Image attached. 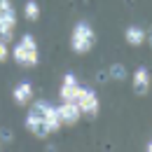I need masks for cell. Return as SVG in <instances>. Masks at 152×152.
I'll return each instance as SVG.
<instances>
[{"label": "cell", "instance_id": "cell-7", "mask_svg": "<svg viewBox=\"0 0 152 152\" xmlns=\"http://www.w3.org/2000/svg\"><path fill=\"white\" fill-rule=\"evenodd\" d=\"M26 129L33 133V136H38V138H47L49 136V129L45 124V117H40L33 110H28V115H26Z\"/></svg>", "mask_w": 152, "mask_h": 152}, {"label": "cell", "instance_id": "cell-3", "mask_svg": "<svg viewBox=\"0 0 152 152\" xmlns=\"http://www.w3.org/2000/svg\"><path fill=\"white\" fill-rule=\"evenodd\" d=\"M14 26H17V12L10 0H0V40L10 42L14 38Z\"/></svg>", "mask_w": 152, "mask_h": 152}, {"label": "cell", "instance_id": "cell-2", "mask_svg": "<svg viewBox=\"0 0 152 152\" xmlns=\"http://www.w3.org/2000/svg\"><path fill=\"white\" fill-rule=\"evenodd\" d=\"M14 61L23 66V68H33V66H38L40 61V54H38V42L33 35H23V38L17 42V47H14Z\"/></svg>", "mask_w": 152, "mask_h": 152}, {"label": "cell", "instance_id": "cell-10", "mask_svg": "<svg viewBox=\"0 0 152 152\" xmlns=\"http://www.w3.org/2000/svg\"><path fill=\"white\" fill-rule=\"evenodd\" d=\"M124 38H126V42H129L131 47H140V45L145 42V31H143L140 26H129V28L124 31Z\"/></svg>", "mask_w": 152, "mask_h": 152}, {"label": "cell", "instance_id": "cell-1", "mask_svg": "<svg viewBox=\"0 0 152 152\" xmlns=\"http://www.w3.org/2000/svg\"><path fill=\"white\" fill-rule=\"evenodd\" d=\"M94 45H96L94 28H91L87 21L75 23L73 35H70V47H73V52H75V54H87V52H91V47H94Z\"/></svg>", "mask_w": 152, "mask_h": 152}, {"label": "cell", "instance_id": "cell-16", "mask_svg": "<svg viewBox=\"0 0 152 152\" xmlns=\"http://www.w3.org/2000/svg\"><path fill=\"white\" fill-rule=\"evenodd\" d=\"M145 42L150 45V49H152V26L148 28V31H145Z\"/></svg>", "mask_w": 152, "mask_h": 152}, {"label": "cell", "instance_id": "cell-8", "mask_svg": "<svg viewBox=\"0 0 152 152\" xmlns=\"http://www.w3.org/2000/svg\"><path fill=\"white\" fill-rule=\"evenodd\" d=\"M58 115H61L63 126H75L82 119V110L77 108V103H61L58 105Z\"/></svg>", "mask_w": 152, "mask_h": 152}, {"label": "cell", "instance_id": "cell-4", "mask_svg": "<svg viewBox=\"0 0 152 152\" xmlns=\"http://www.w3.org/2000/svg\"><path fill=\"white\" fill-rule=\"evenodd\" d=\"M77 108L82 110V115H87V117H96L98 110H101V103H98V96H96L94 89H89V87H82L80 84V89H77Z\"/></svg>", "mask_w": 152, "mask_h": 152}, {"label": "cell", "instance_id": "cell-14", "mask_svg": "<svg viewBox=\"0 0 152 152\" xmlns=\"http://www.w3.org/2000/svg\"><path fill=\"white\" fill-rule=\"evenodd\" d=\"M7 56H10V47H7V42H2V40H0V63H2V61H7Z\"/></svg>", "mask_w": 152, "mask_h": 152}, {"label": "cell", "instance_id": "cell-11", "mask_svg": "<svg viewBox=\"0 0 152 152\" xmlns=\"http://www.w3.org/2000/svg\"><path fill=\"white\" fill-rule=\"evenodd\" d=\"M45 124H47V129H49V133L58 131V129L63 126V122H61V115H58V108H54V105H49V110H47V115H45Z\"/></svg>", "mask_w": 152, "mask_h": 152}, {"label": "cell", "instance_id": "cell-12", "mask_svg": "<svg viewBox=\"0 0 152 152\" xmlns=\"http://www.w3.org/2000/svg\"><path fill=\"white\" fill-rule=\"evenodd\" d=\"M108 75L113 77L115 82H124V80H126V68H124V66H122V63H113V66H110V68H108Z\"/></svg>", "mask_w": 152, "mask_h": 152}, {"label": "cell", "instance_id": "cell-9", "mask_svg": "<svg viewBox=\"0 0 152 152\" xmlns=\"http://www.w3.org/2000/svg\"><path fill=\"white\" fill-rule=\"evenodd\" d=\"M14 103L17 105H26V103H31V98H33V84L31 82H19L17 87H14Z\"/></svg>", "mask_w": 152, "mask_h": 152}, {"label": "cell", "instance_id": "cell-15", "mask_svg": "<svg viewBox=\"0 0 152 152\" xmlns=\"http://www.w3.org/2000/svg\"><path fill=\"white\" fill-rule=\"evenodd\" d=\"M0 140H2V143H10V140H12V131H10V129H0Z\"/></svg>", "mask_w": 152, "mask_h": 152}, {"label": "cell", "instance_id": "cell-5", "mask_svg": "<svg viewBox=\"0 0 152 152\" xmlns=\"http://www.w3.org/2000/svg\"><path fill=\"white\" fill-rule=\"evenodd\" d=\"M77 89H80V82L73 73H66L63 75V82H61V89H58V96L63 103H75L77 101Z\"/></svg>", "mask_w": 152, "mask_h": 152}, {"label": "cell", "instance_id": "cell-6", "mask_svg": "<svg viewBox=\"0 0 152 152\" xmlns=\"http://www.w3.org/2000/svg\"><path fill=\"white\" fill-rule=\"evenodd\" d=\"M131 87H133V91H136V96H145L150 91V70H148L145 66H138V68L133 70Z\"/></svg>", "mask_w": 152, "mask_h": 152}, {"label": "cell", "instance_id": "cell-17", "mask_svg": "<svg viewBox=\"0 0 152 152\" xmlns=\"http://www.w3.org/2000/svg\"><path fill=\"white\" fill-rule=\"evenodd\" d=\"M0 148H2V140H0Z\"/></svg>", "mask_w": 152, "mask_h": 152}, {"label": "cell", "instance_id": "cell-13", "mask_svg": "<svg viewBox=\"0 0 152 152\" xmlns=\"http://www.w3.org/2000/svg\"><path fill=\"white\" fill-rule=\"evenodd\" d=\"M23 14H26V19L28 21H38L40 19V7L35 0H28L26 5H23Z\"/></svg>", "mask_w": 152, "mask_h": 152}]
</instances>
